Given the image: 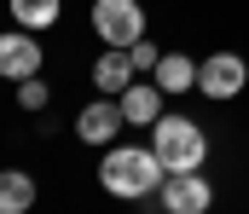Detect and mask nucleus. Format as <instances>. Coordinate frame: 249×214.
<instances>
[{"label": "nucleus", "mask_w": 249, "mask_h": 214, "mask_svg": "<svg viewBox=\"0 0 249 214\" xmlns=\"http://www.w3.org/2000/svg\"><path fill=\"white\" fill-rule=\"evenodd\" d=\"M162 180H168V168H162V156L145 150V145H116V150L99 162V185H105L110 197H127V203L151 197Z\"/></svg>", "instance_id": "obj_1"}, {"label": "nucleus", "mask_w": 249, "mask_h": 214, "mask_svg": "<svg viewBox=\"0 0 249 214\" xmlns=\"http://www.w3.org/2000/svg\"><path fill=\"white\" fill-rule=\"evenodd\" d=\"M151 150L162 156L168 174H186V168H203L209 133H203L191 116H157V139H151Z\"/></svg>", "instance_id": "obj_2"}, {"label": "nucleus", "mask_w": 249, "mask_h": 214, "mask_svg": "<svg viewBox=\"0 0 249 214\" xmlns=\"http://www.w3.org/2000/svg\"><path fill=\"white\" fill-rule=\"evenodd\" d=\"M93 29L105 47H133L145 41V12L139 0H93Z\"/></svg>", "instance_id": "obj_3"}, {"label": "nucleus", "mask_w": 249, "mask_h": 214, "mask_svg": "<svg viewBox=\"0 0 249 214\" xmlns=\"http://www.w3.org/2000/svg\"><path fill=\"white\" fill-rule=\"evenodd\" d=\"M197 87H203V99H238L249 87V64L238 52H214L197 64Z\"/></svg>", "instance_id": "obj_4"}, {"label": "nucleus", "mask_w": 249, "mask_h": 214, "mask_svg": "<svg viewBox=\"0 0 249 214\" xmlns=\"http://www.w3.org/2000/svg\"><path fill=\"white\" fill-rule=\"evenodd\" d=\"M209 203H214V191H209L203 168H186V174L162 180V209L168 214H209Z\"/></svg>", "instance_id": "obj_5"}, {"label": "nucleus", "mask_w": 249, "mask_h": 214, "mask_svg": "<svg viewBox=\"0 0 249 214\" xmlns=\"http://www.w3.org/2000/svg\"><path fill=\"white\" fill-rule=\"evenodd\" d=\"M35 70H41L35 29H12V35H0V75H6V81H29Z\"/></svg>", "instance_id": "obj_6"}, {"label": "nucleus", "mask_w": 249, "mask_h": 214, "mask_svg": "<svg viewBox=\"0 0 249 214\" xmlns=\"http://www.w3.org/2000/svg\"><path fill=\"white\" fill-rule=\"evenodd\" d=\"M162 87L157 81H133L127 93H116V104H122V116L127 122H139V128H157V110H162Z\"/></svg>", "instance_id": "obj_7"}, {"label": "nucleus", "mask_w": 249, "mask_h": 214, "mask_svg": "<svg viewBox=\"0 0 249 214\" xmlns=\"http://www.w3.org/2000/svg\"><path fill=\"white\" fill-rule=\"evenodd\" d=\"M122 122H127V116H122V104H110V99H105V104H87V110L75 116V133H81L87 145H110Z\"/></svg>", "instance_id": "obj_8"}, {"label": "nucleus", "mask_w": 249, "mask_h": 214, "mask_svg": "<svg viewBox=\"0 0 249 214\" xmlns=\"http://www.w3.org/2000/svg\"><path fill=\"white\" fill-rule=\"evenodd\" d=\"M93 81H99V93H127V87H133V58H127V47H105V58L93 64Z\"/></svg>", "instance_id": "obj_9"}, {"label": "nucleus", "mask_w": 249, "mask_h": 214, "mask_svg": "<svg viewBox=\"0 0 249 214\" xmlns=\"http://www.w3.org/2000/svg\"><path fill=\"white\" fill-rule=\"evenodd\" d=\"M151 75H157V87H162V93H191V87H197V64H191L186 52H162Z\"/></svg>", "instance_id": "obj_10"}, {"label": "nucleus", "mask_w": 249, "mask_h": 214, "mask_svg": "<svg viewBox=\"0 0 249 214\" xmlns=\"http://www.w3.org/2000/svg\"><path fill=\"white\" fill-rule=\"evenodd\" d=\"M35 209V180L23 168H6L0 174V214H29Z\"/></svg>", "instance_id": "obj_11"}, {"label": "nucleus", "mask_w": 249, "mask_h": 214, "mask_svg": "<svg viewBox=\"0 0 249 214\" xmlns=\"http://www.w3.org/2000/svg\"><path fill=\"white\" fill-rule=\"evenodd\" d=\"M12 17H18V29H47V23H58V0H12Z\"/></svg>", "instance_id": "obj_12"}, {"label": "nucleus", "mask_w": 249, "mask_h": 214, "mask_svg": "<svg viewBox=\"0 0 249 214\" xmlns=\"http://www.w3.org/2000/svg\"><path fill=\"white\" fill-rule=\"evenodd\" d=\"M18 104H23V110H41V104H47V87H41L35 75H29V81H18Z\"/></svg>", "instance_id": "obj_13"}, {"label": "nucleus", "mask_w": 249, "mask_h": 214, "mask_svg": "<svg viewBox=\"0 0 249 214\" xmlns=\"http://www.w3.org/2000/svg\"><path fill=\"white\" fill-rule=\"evenodd\" d=\"M127 58H133V70H157V47H151V41H133Z\"/></svg>", "instance_id": "obj_14"}]
</instances>
